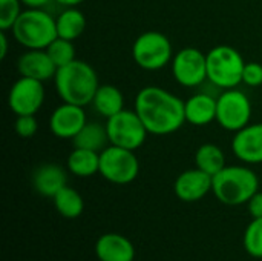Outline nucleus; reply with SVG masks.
<instances>
[{"label": "nucleus", "mask_w": 262, "mask_h": 261, "mask_svg": "<svg viewBox=\"0 0 262 261\" xmlns=\"http://www.w3.org/2000/svg\"><path fill=\"white\" fill-rule=\"evenodd\" d=\"M135 112L154 135L173 134L186 122L184 102L158 86H146L137 94Z\"/></svg>", "instance_id": "f257e3e1"}, {"label": "nucleus", "mask_w": 262, "mask_h": 261, "mask_svg": "<svg viewBox=\"0 0 262 261\" xmlns=\"http://www.w3.org/2000/svg\"><path fill=\"white\" fill-rule=\"evenodd\" d=\"M54 83L57 94L63 102L78 106L92 103L100 86L95 69L89 63L77 58L57 69Z\"/></svg>", "instance_id": "f03ea898"}, {"label": "nucleus", "mask_w": 262, "mask_h": 261, "mask_svg": "<svg viewBox=\"0 0 262 261\" xmlns=\"http://www.w3.org/2000/svg\"><path fill=\"white\" fill-rule=\"evenodd\" d=\"M259 188L258 175L247 166H226L212 177L213 195L227 206L247 203Z\"/></svg>", "instance_id": "7ed1b4c3"}, {"label": "nucleus", "mask_w": 262, "mask_h": 261, "mask_svg": "<svg viewBox=\"0 0 262 261\" xmlns=\"http://www.w3.org/2000/svg\"><path fill=\"white\" fill-rule=\"evenodd\" d=\"M11 31L14 38L28 49H46L58 37L55 18L43 9L32 8L21 11Z\"/></svg>", "instance_id": "20e7f679"}, {"label": "nucleus", "mask_w": 262, "mask_h": 261, "mask_svg": "<svg viewBox=\"0 0 262 261\" xmlns=\"http://www.w3.org/2000/svg\"><path fill=\"white\" fill-rule=\"evenodd\" d=\"M207 78L218 88L232 89L243 83L246 62L243 55L229 45L212 48L207 54Z\"/></svg>", "instance_id": "39448f33"}, {"label": "nucleus", "mask_w": 262, "mask_h": 261, "mask_svg": "<svg viewBox=\"0 0 262 261\" xmlns=\"http://www.w3.org/2000/svg\"><path fill=\"white\" fill-rule=\"evenodd\" d=\"M140 172V162L135 151L120 146H107L100 152V172L103 178L114 185H129Z\"/></svg>", "instance_id": "423d86ee"}, {"label": "nucleus", "mask_w": 262, "mask_h": 261, "mask_svg": "<svg viewBox=\"0 0 262 261\" xmlns=\"http://www.w3.org/2000/svg\"><path fill=\"white\" fill-rule=\"evenodd\" d=\"M135 63L146 71H157L172 60V43L158 31H147L137 37L132 46Z\"/></svg>", "instance_id": "0eeeda50"}, {"label": "nucleus", "mask_w": 262, "mask_h": 261, "mask_svg": "<svg viewBox=\"0 0 262 261\" xmlns=\"http://www.w3.org/2000/svg\"><path fill=\"white\" fill-rule=\"evenodd\" d=\"M109 143L124 149L137 151L147 137V129L135 111L123 109L106 122Z\"/></svg>", "instance_id": "6e6552de"}, {"label": "nucleus", "mask_w": 262, "mask_h": 261, "mask_svg": "<svg viewBox=\"0 0 262 261\" xmlns=\"http://www.w3.org/2000/svg\"><path fill=\"white\" fill-rule=\"evenodd\" d=\"M250 117L252 105L243 91L226 89L216 98V122L226 131L238 132L250 123Z\"/></svg>", "instance_id": "1a4fd4ad"}, {"label": "nucleus", "mask_w": 262, "mask_h": 261, "mask_svg": "<svg viewBox=\"0 0 262 261\" xmlns=\"http://www.w3.org/2000/svg\"><path fill=\"white\" fill-rule=\"evenodd\" d=\"M172 71L180 85L195 88L207 78V55L196 48H184L173 55Z\"/></svg>", "instance_id": "9d476101"}, {"label": "nucleus", "mask_w": 262, "mask_h": 261, "mask_svg": "<svg viewBox=\"0 0 262 261\" xmlns=\"http://www.w3.org/2000/svg\"><path fill=\"white\" fill-rule=\"evenodd\" d=\"M45 102L43 82L20 77L9 89L8 105L15 115H35Z\"/></svg>", "instance_id": "9b49d317"}, {"label": "nucleus", "mask_w": 262, "mask_h": 261, "mask_svg": "<svg viewBox=\"0 0 262 261\" xmlns=\"http://www.w3.org/2000/svg\"><path fill=\"white\" fill-rule=\"evenodd\" d=\"M86 123H88L86 112L83 111V106L66 103V102H63V105L55 108L49 118L51 132L57 138H63V140L68 138L72 140Z\"/></svg>", "instance_id": "f8f14e48"}, {"label": "nucleus", "mask_w": 262, "mask_h": 261, "mask_svg": "<svg viewBox=\"0 0 262 261\" xmlns=\"http://www.w3.org/2000/svg\"><path fill=\"white\" fill-rule=\"evenodd\" d=\"M232 149L241 162L247 165L262 163V123L247 125L235 132Z\"/></svg>", "instance_id": "ddd939ff"}, {"label": "nucleus", "mask_w": 262, "mask_h": 261, "mask_svg": "<svg viewBox=\"0 0 262 261\" xmlns=\"http://www.w3.org/2000/svg\"><path fill=\"white\" fill-rule=\"evenodd\" d=\"M173 191L181 202H198L212 191V175L206 174L198 168L184 171L177 177Z\"/></svg>", "instance_id": "4468645a"}, {"label": "nucleus", "mask_w": 262, "mask_h": 261, "mask_svg": "<svg viewBox=\"0 0 262 261\" xmlns=\"http://www.w3.org/2000/svg\"><path fill=\"white\" fill-rule=\"evenodd\" d=\"M17 69L21 77L46 82L55 77L58 68L55 66L46 49H29L28 52L20 55L17 62Z\"/></svg>", "instance_id": "2eb2a0df"}, {"label": "nucleus", "mask_w": 262, "mask_h": 261, "mask_svg": "<svg viewBox=\"0 0 262 261\" xmlns=\"http://www.w3.org/2000/svg\"><path fill=\"white\" fill-rule=\"evenodd\" d=\"M95 255L100 261H134L135 246L121 234H104L95 243Z\"/></svg>", "instance_id": "dca6fc26"}, {"label": "nucleus", "mask_w": 262, "mask_h": 261, "mask_svg": "<svg viewBox=\"0 0 262 261\" xmlns=\"http://www.w3.org/2000/svg\"><path fill=\"white\" fill-rule=\"evenodd\" d=\"M68 185L66 171L55 163H45L38 166L32 174L34 189L48 198H54L55 194Z\"/></svg>", "instance_id": "f3484780"}, {"label": "nucleus", "mask_w": 262, "mask_h": 261, "mask_svg": "<svg viewBox=\"0 0 262 261\" xmlns=\"http://www.w3.org/2000/svg\"><path fill=\"white\" fill-rule=\"evenodd\" d=\"M186 122L195 126H206L216 120V98L198 92L184 102Z\"/></svg>", "instance_id": "a211bd4d"}, {"label": "nucleus", "mask_w": 262, "mask_h": 261, "mask_svg": "<svg viewBox=\"0 0 262 261\" xmlns=\"http://www.w3.org/2000/svg\"><path fill=\"white\" fill-rule=\"evenodd\" d=\"M92 103L103 117L109 118L124 109V95L114 85H100Z\"/></svg>", "instance_id": "6ab92c4d"}, {"label": "nucleus", "mask_w": 262, "mask_h": 261, "mask_svg": "<svg viewBox=\"0 0 262 261\" xmlns=\"http://www.w3.org/2000/svg\"><path fill=\"white\" fill-rule=\"evenodd\" d=\"M68 169L77 177H92L100 172V152L75 148L68 157Z\"/></svg>", "instance_id": "aec40b11"}, {"label": "nucleus", "mask_w": 262, "mask_h": 261, "mask_svg": "<svg viewBox=\"0 0 262 261\" xmlns=\"http://www.w3.org/2000/svg\"><path fill=\"white\" fill-rule=\"evenodd\" d=\"M74 146L75 148H81V149H91V151H97L101 152L104 148H107V142H109V135H107V129L106 125H98L95 122L92 123H86L81 131L72 138Z\"/></svg>", "instance_id": "412c9836"}, {"label": "nucleus", "mask_w": 262, "mask_h": 261, "mask_svg": "<svg viewBox=\"0 0 262 261\" xmlns=\"http://www.w3.org/2000/svg\"><path fill=\"white\" fill-rule=\"evenodd\" d=\"M57 35L66 40L78 38L86 29V17L81 11L74 8H66L57 18Z\"/></svg>", "instance_id": "4be33fe9"}, {"label": "nucleus", "mask_w": 262, "mask_h": 261, "mask_svg": "<svg viewBox=\"0 0 262 261\" xmlns=\"http://www.w3.org/2000/svg\"><path fill=\"white\" fill-rule=\"evenodd\" d=\"M195 163L198 169L213 177L226 168V155L220 146L213 143H206L198 148L195 154Z\"/></svg>", "instance_id": "5701e85b"}, {"label": "nucleus", "mask_w": 262, "mask_h": 261, "mask_svg": "<svg viewBox=\"0 0 262 261\" xmlns=\"http://www.w3.org/2000/svg\"><path fill=\"white\" fill-rule=\"evenodd\" d=\"M52 200H54V206L57 212L64 218H69V220L77 218L84 211L83 197L78 194V191H75L74 188H69L68 185L63 189H60Z\"/></svg>", "instance_id": "b1692460"}, {"label": "nucleus", "mask_w": 262, "mask_h": 261, "mask_svg": "<svg viewBox=\"0 0 262 261\" xmlns=\"http://www.w3.org/2000/svg\"><path fill=\"white\" fill-rule=\"evenodd\" d=\"M49 57L55 63L57 68L66 66L68 63L75 60V46L72 40H66L61 37H57L48 48H46Z\"/></svg>", "instance_id": "393cba45"}, {"label": "nucleus", "mask_w": 262, "mask_h": 261, "mask_svg": "<svg viewBox=\"0 0 262 261\" xmlns=\"http://www.w3.org/2000/svg\"><path fill=\"white\" fill-rule=\"evenodd\" d=\"M244 248L253 258H262V218H253L244 232Z\"/></svg>", "instance_id": "a878e982"}, {"label": "nucleus", "mask_w": 262, "mask_h": 261, "mask_svg": "<svg viewBox=\"0 0 262 261\" xmlns=\"http://www.w3.org/2000/svg\"><path fill=\"white\" fill-rule=\"evenodd\" d=\"M23 3L20 0H0V31L12 29L18 15L21 14Z\"/></svg>", "instance_id": "bb28decb"}, {"label": "nucleus", "mask_w": 262, "mask_h": 261, "mask_svg": "<svg viewBox=\"0 0 262 261\" xmlns=\"http://www.w3.org/2000/svg\"><path fill=\"white\" fill-rule=\"evenodd\" d=\"M38 129V122L35 120V115H17L15 120V132L21 138H31L35 135Z\"/></svg>", "instance_id": "cd10ccee"}, {"label": "nucleus", "mask_w": 262, "mask_h": 261, "mask_svg": "<svg viewBox=\"0 0 262 261\" xmlns=\"http://www.w3.org/2000/svg\"><path fill=\"white\" fill-rule=\"evenodd\" d=\"M243 83L250 88H256L262 85V65L256 62H249L243 71Z\"/></svg>", "instance_id": "c85d7f7f"}, {"label": "nucleus", "mask_w": 262, "mask_h": 261, "mask_svg": "<svg viewBox=\"0 0 262 261\" xmlns=\"http://www.w3.org/2000/svg\"><path fill=\"white\" fill-rule=\"evenodd\" d=\"M249 212L252 218H262V192H256L249 202H247Z\"/></svg>", "instance_id": "c756f323"}, {"label": "nucleus", "mask_w": 262, "mask_h": 261, "mask_svg": "<svg viewBox=\"0 0 262 261\" xmlns=\"http://www.w3.org/2000/svg\"><path fill=\"white\" fill-rule=\"evenodd\" d=\"M25 6L32 8V9H41L45 5H48L51 0H20Z\"/></svg>", "instance_id": "7c9ffc66"}, {"label": "nucleus", "mask_w": 262, "mask_h": 261, "mask_svg": "<svg viewBox=\"0 0 262 261\" xmlns=\"http://www.w3.org/2000/svg\"><path fill=\"white\" fill-rule=\"evenodd\" d=\"M6 54H8V37L5 31H0V58L5 60Z\"/></svg>", "instance_id": "2f4dec72"}, {"label": "nucleus", "mask_w": 262, "mask_h": 261, "mask_svg": "<svg viewBox=\"0 0 262 261\" xmlns=\"http://www.w3.org/2000/svg\"><path fill=\"white\" fill-rule=\"evenodd\" d=\"M55 2L66 8H74V6H78L80 3H83L84 0H55Z\"/></svg>", "instance_id": "473e14b6"}]
</instances>
